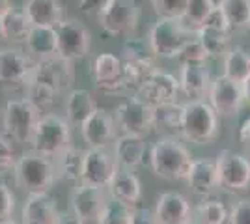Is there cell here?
<instances>
[{
	"label": "cell",
	"mask_w": 250,
	"mask_h": 224,
	"mask_svg": "<svg viewBox=\"0 0 250 224\" xmlns=\"http://www.w3.org/2000/svg\"><path fill=\"white\" fill-rule=\"evenodd\" d=\"M192 155L179 139L159 137L149 149V168L157 178L167 182H183L187 180Z\"/></svg>",
	"instance_id": "1"
},
{
	"label": "cell",
	"mask_w": 250,
	"mask_h": 224,
	"mask_svg": "<svg viewBox=\"0 0 250 224\" xmlns=\"http://www.w3.org/2000/svg\"><path fill=\"white\" fill-rule=\"evenodd\" d=\"M13 174H15L17 187L26 194L49 192L56 182L54 161L47 155L34 151V149H28L22 155H19Z\"/></svg>",
	"instance_id": "2"
},
{
	"label": "cell",
	"mask_w": 250,
	"mask_h": 224,
	"mask_svg": "<svg viewBox=\"0 0 250 224\" xmlns=\"http://www.w3.org/2000/svg\"><path fill=\"white\" fill-rule=\"evenodd\" d=\"M219 137V114L204 99L183 105V137L192 144H211Z\"/></svg>",
	"instance_id": "3"
},
{
	"label": "cell",
	"mask_w": 250,
	"mask_h": 224,
	"mask_svg": "<svg viewBox=\"0 0 250 224\" xmlns=\"http://www.w3.org/2000/svg\"><path fill=\"white\" fill-rule=\"evenodd\" d=\"M67 146H71V125L67 123V120L52 112L42 114L32 133L30 148L54 159Z\"/></svg>",
	"instance_id": "4"
},
{
	"label": "cell",
	"mask_w": 250,
	"mask_h": 224,
	"mask_svg": "<svg viewBox=\"0 0 250 224\" xmlns=\"http://www.w3.org/2000/svg\"><path fill=\"white\" fill-rule=\"evenodd\" d=\"M196 32H190L183 19L177 17H159L151 26L147 43L157 58H176L183 45L192 40Z\"/></svg>",
	"instance_id": "5"
},
{
	"label": "cell",
	"mask_w": 250,
	"mask_h": 224,
	"mask_svg": "<svg viewBox=\"0 0 250 224\" xmlns=\"http://www.w3.org/2000/svg\"><path fill=\"white\" fill-rule=\"evenodd\" d=\"M42 118V112L26 97L8 99L2 112L4 133L17 144H30L32 133Z\"/></svg>",
	"instance_id": "6"
},
{
	"label": "cell",
	"mask_w": 250,
	"mask_h": 224,
	"mask_svg": "<svg viewBox=\"0 0 250 224\" xmlns=\"http://www.w3.org/2000/svg\"><path fill=\"white\" fill-rule=\"evenodd\" d=\"M122 64L131 88H138L144 79L155 71V54L142 38H127L122 47Z\"/></svg>",
	"instance_id": "7"
},
{
	"label": "cell",
	"mask_w": 250,
	"mask_h": 224,
	"mask_svg": "<svg viewBox=\"0 0 250 224\" xmlns=\"http://www.w3.org/2000/svg\"><path fill=\"white\" fill-rule=\"evenodd\" d=\"M140 21V4L136 0H110L97 22L108 36H131Z\"/></svg>",
	"instance_id": "8"
},
{
	"label": "cell",
	"mask_w": 250,
	"mask_h": 224,
	"mask_svg": "<svg viewBox=\"0 0 250 224\" xmlns=\"http://www.w3.org/2000/svg\"><path fill=\"white\" fill-rule=\"evenodd\" d=\"M114 122L116 127L122 129L125 135H136L146 139L153 131V107L138 96H131L116 107Z\"/></svg>",
	"instance_id": "9"
},
{
	"label": "cell",
	"mask_w": 250,
	"mask_h": 224,
	"mask_svg": "<svg viewBox=\"0 0 250 224\" xmlns=\"http://www.w3.org/2000/svg\"><path fill=\"white\" fill-rule=\"evenodd\" d=\"M56 38H58V53L63 60H81L88 56L92 47V34L83 22L75 17H63L56 26Z\"/></svg>",
	"instance_id": "10"
},
{
	"label": "cell",
	"mask_w": 250,
	"mask_h": 224,
	"mask_svg": "<svg viewBox=\"0 0 250 224\" xmlns=\"http://www.w3.org/2000/svg\"><path fill=\"white\" fill-rule=\"evenodd\" d=\"M219 187L226 192H245L250 187V159L231 149H222L217 159Z\"/></svg>",
	"instance_id": "11"
},
{
	"label": "cell",
	"mask_w": 250,
	"mask_h": 224,
	"mask_svg": "<svg viewBox=\"0 0 250 224\" xmlns=\"http://www.w3.org/2000/svg\"><path fill=\"white\" fill-rule=\"evenodd\" d=\"M92 77L95 86L108 96H118L131 90L125 77L122 58L112 53H99L92 62Z\"/></svg>",
	"instance_id": "12"
},
{
	"label": "cell",
	"mask_w": 250,
	"mask_h": 224,
	"mask_svg": "<svg viewBox=\"0 0 250 224\" xmlns=\"http://www.w3.org/2000/svg\"><path fill=\"white\" fill-rule=\"evenodd\" d=\"M36 60L15 45L0 47V84L24 86L28 84Z\"/></svg>",
	"instance_id": "13"
},
{
	"label": "cell",
	"mask_w": 250,
	"mask_h": 224,
	"mask_svg": "<svg viewBox=\"0 0 250 224\" xmlns=\"http://www.w3.org/2000/svg\"><path fill=\"white\" fill-rule=\"evenodd\" d=\"M118 168L120 166L114 159V153H110L108 148H88L84 151V168L81 183L106 189Z\"/></svg>",
	"instance_id": "14"
},
{
	"label": "cell",
	"mask_w": 250,
	"mask_h": 224,
	"mask_svg": "<svg viewBox=\"0 0 250 224\" xmlns=\"http://www.w3.org/2000/svg\"><path fill=\"white\" fill-rule=\"evenodd\" d=\"M73 62L63 60L60 56H52V58H47V60H38L30 77L32 82H40L43 86H49L56 94H62L63 90H67L69 86L73 84Z\"/></svg>",
	"instance_id": "15"
},
{
	"label": "cell",
	"mask_w": 250,
	"mask_h": 224,
	"mask_svg": "<svg viewBox=\"0 0 250 224\" xmlns=\"http://www.w3.org/2000/svg\"><path fill=\"white\" fill-rule=\"evenodd\" d=\"M179 92H181L179 90V81L174 75L155 69L149 77L144 79L142 84L136 88L135 96H138L142 101H146L147 105L155 108L159 105L174 103Z\"/></svg>",
	"instance_id": "16"
},
{
	"label": "cell",
	"mask_w": 250,
	"mask_h": 224,
	"mask_svg": "<svg viewBox=\"0 0 250 224\" xmlns=\"http://www.w3.org/2000/svg\"><path fill=\"white\" fill-rule=\"evenodd\" d=\"M208 103L219 116H235L241 110V107L245 105L243 86L229 81L228 77L220 75L217 79H213V82L209 86Z\"/></svg>",
	"instance_id": "17"
},
{
	"label": "cell",
	"mask_w": 250,
	"mask_h": 224,
	"mask_svg": "<svg viewBox=\"0 0 250 224\" xmlns=\"http://www.w3.org/2000/svg\"><path fill=\"white\" fill-rule=\"evenodd\" d=\"M196 38L204 45V49L208 51L211 58L213 56H220V58L226 56V53L231 49V30H229L228 22L222 17L219 8L213 11L211 17L196 30Z\"/></svg>",
	"instance_id": "18"
},
{
	"label": "cell",
	"mask_w": 250,
	"mask_h": 224,
	"mask_svg": "<svg viewBox=\"0 0 250 224\" xmlns=\"http://www.w3.org/2000/svg\"><path fill=\"white\" fill-rule=\"evenodd\" d=\"M79 129L88 148H108V144L114 142L116 139L114 116L101 107L95 108L94 114Z\"/></svg>",
	"instance_id": "19"
},
{
	"label": "cell",
	"mask_w": 250,
	"mask_h": 224,
	"mask_svg": "<svg viewBox=\"0 0 250 224\" xmlns=\"http://www.w3.org/2000/svg\"><path fill=\"white\" fill-rule=\"evenodd\" d=\"M104 202H106L104 189L92 187V185H84V183H79L73 191H71V196H69L71 211L79 219H83L86 224L97 221V217L103 211Z\"/></svg>",
	"instance_id": "20"
},
{
	"label": "cell",
	"mask_w": 250,
	"mask_h": 224,
	"mask_svg": "<svg viewBox=\"0 0 250 224\" xmlns=\"http://www.w3.org/2000/svg\"><path fill=\"white\" fill-rule=\"evenodd\" d=\"M153 215L159 224H187L194 217V209L187 196L177 191H167L159 194Z\"/></svg>",
	"instance_id": "21"
},
{
	"label": "cell",
	"mask_w": 250,
	"mask_h": 224,
	"mask_svg": "<svg viewBox=\"0 0 250 224\" xmlns=\"http://www.w3.org/2000/svg\"><path fill=\"white\" fill-rule=\"evenodd\" d=\"M58 217V204L49 192L28 194L22 204L21 224H56Z\"/></svg>",
	"instance_id": "22"
},
{
	"label": "cell",
	"mask_w": 250,
	"mask_h": 224,
	"mask_svg": "<svg viewBox=\"0 0 250 224\" xmlns=\"http://www.w3.org/2000/svg\"><path fill=\"white\" fill-rule=\"evenodd\" d=\"M106 189H108L110 198L129 205L133 209H136V205L142 200V183L135 172L127 170V168H118Z\"/></svg>",
	"instance_id": "23"
},
{
	"label": "cell",
	"mask_w": 250,
	"mask_h": 224,
	"mask_svg": "<svg viewBox=\"0 0 250 224\" xmlns=\"http://www.w3.org/2000/svg\"><path fill=\"white\" fill-rule=\"evenodd\" d=\"M188 189L196 196L208 198L213 194L215 189H219V176H217V164L213 159H194L190 164L187 176Z\"/></svg>",
	"instance_id": "24"
},
{
	"label": "cell",
	"mask_w": 250,
	"mask_h": 224,
	"mask_svg": "<svg viewBox=\"0 0 250 224\" xmlns=\"http://www.w3.org/2000/svg\"><path fill=\"white\" fill-rule=\"evenodd\" d=\"M112 153H114V159L120 168L135 170L140 164H144V159H146V142H144L142 137L122 133L120 137L114 139Z\"/></svg>",
	"instance_id": "25"
},
{
	"label": "cell",
	"mask_w": 250,
	"mask_h": 224,
	"mask_svg": "<svg viewBox=\"0 0 250 224\" xmlns=\"http://www.w3.org/2000/svg\"><path fill=\"white\" fill-rule=\"evenodd\" d=\"M153 131L161 137L181 139L183 137V105L177 101L153 108Z\"/></svg>",
	"instance_id": "26"
},
{
	"label": "cell",
	"mask_w": 250,
	"mask_h": 224,
	"mask_svg": "<svg viewBox=\"0 0 250 224\" xmlns=\"http://www.w3.org/2000/svg\"><path fill=\"white\" fill-rule=\"evenodd\" d=\"M63 108H65V120H67V123L73 129L81 127L84 122L94 114V110L97 108V103H95L94 96L88 90L75 88V90L67 92Z\"/></svg>",
	"instance_id": "27"
},
{
	"label": "cell",
	"mask_w": 250,
	"mask_h": 224,
	"mask_svg": "<svg viewBox=\"0 0 250 224\" xmlns=\"http://www.w3.org/2000/svg\"><path fill=\"white\" fill-rule=\"evenodd\" d=\"M26 53L32 58L38 60H47L58 53V38H56V28L54 26H32L28 36H26Z\"/></svg>",
	"instance_id": "28"
},
{
	"label": "cell",
	"mask_w": 250,
	"mask_h": 224,
	"mask_svg": "<svg viewBox=\"0 0 250 224\" xmlns=\"http://www.w3.org/2000/svg\"><path fill=\"white\" fill-rule=\"evenodd\" d=\"M179 90L188 97H200L208 96L209 86L213 82L211 73L206 67V64H192V65H181V75H179Z\"/></svg>",
	"instance_id": "29"
},
{
	"label": "cell",
	"mask_w": 250,
	"mask_h": 224,
	"mask_svg": "<svg viewBox=\"0 0 250 224\" xmlns=\"http://www.w3.org/2000/svg\"><path fill=\"white\" fill-rule=\"evenodd\" d=\"M22 8L32 26H56L63 19L60 0H26Z\"/></svg>",
	"instance_id": "30"
},
{
	"label": "cell",
	"mask_w": 250,
	"mask_h": 224,
	"mask_svg": "<svg viewBox=\"0 0 250 224\" xmlns=\"http://www.w3.org/2000/svg\"><path fill=\"white\" fill-rule=\"evenodd\" d=\"M54 166H56V178L67 183H81L84 168V149L77 146H67L62 153L54 157Z\"/></svg>",
	"instance_id": "31"
},
{
	"label": "cell",
	"mask_w": 250,
	"mask_h": 224,
	"mask_svg": "<svg viewBox=\"0 0 250 224\" xmlns=\"http://www.w3.org/2000/svg\"><path fill=\"white\" fill-rule=\"evenodd\" d=\"M0 28H2V36L6 41L17 45V43L26 41V36L30 32L32 24L26 17L24 8L11 4L10 10L0 17Z\"/></svg>",
	"instance_id": "32"
},
{
	"label": "cell",
	"mask_w": 250,
	"mask_h": 224,
	"mask_svg": "<svg viewBox=\"0 0 250 224\" xmlns=\"http://www.w3.org/2000/svg\"><path fill=\"white\" fill-rule=\"evenodd\" d=\"M217 8L228 22L231 34L250 28V0H219Z\"/></svg>",
	"instance_id": "33"
},
{
	"label": "cell",
	"mask_w": 250,
	"mask_h": 224,
	"mask_svg": "<svg viewBox=\"0 0 250 224\" xmlns=\"http://www.w3.org/2000/svg\"><path fill=\"white\" fill-rule=\"evenodd\" d=\"M224 77L243 84L250 77V51L245 47H231L224 56Z\"/></svg>",
	"instance_id": "34"
},
{
	"label": "cell",
	"mask_w": 250,
	"mask_h": 224,
	"mask_svg": "<svg viewBox=\"0 0 250 224\" xmlns=\"http://www.w3.org/2000/svg\"><path fill=\"white\" fill-rule=\"evenodd\" d=\"M217 10L215 0H187L185 13H183V22L190 32H196L204 22L211 17V13Z\"/></svg>",
	"instance_id": "35"
},
{
	"label": "cell",
	"mask_w": 250,
	"mask_h": 224,
	"mask_svg": "<svg viewBox=\"0 0 250 224\" xmlns=\"http://www.w3.org/2000/svg\"><path fill=\"white\" fill-rule=\"evenodd\" d=\"M229 211L217 198H204L194 207V219L204 224H224L228 223Z\"/></svg>",
	"instance_id": "36"
},
{
	"label": "cell",
	"mask_w": 250,
	"mask_h": 224,
	"mask_svg": "<svg viewBox=\"0 0 250 224\" xmlns=\"http://www.w3.org/2000/svg\"><path fill=\"white\" fill-rule=\"evenodd\" d=\"M133 223V207L118 202L114 198H106L101 215L97 217L95 224H131Z\"/></svg>",
	"instance_id": "37"
},
{
	"label": "cell",
	"mask_w": 250,
	"mask_h": 224,
	"mask_svg": "<svg viewBox=\"0 0 250 224\" xmlns=\"http://www.w3.org/2000/svg\"><path fill=\"white\" fill-rule=\"evenodd\" d=\"M56 92L51 90L49 86H43L40 82H28V84L24 86V97L30 101L32 105H36V107L40 108V112L43 110H47V108H51L54 105V101H56Z\"/></svg>",
	"instance_id": "38"
},
{
	"label": "cell",
	"mask_w": 250,
	"mask_h": 224,
	"mask_svg": "<svg viewBox=\"0 0 250 224\" xmlns=\"http://www.w3.org/2000/svg\"><path fill=\"white\" fill-rule=\"evenodd\" d=\"M209 56L208 51L204 49V45L198 41V38L194 36L192 40H188L183 49L179 51V54L176 56V60L179 62V65H192V64H206Z\"/></svg>",
	"instance_id": "39"
},
{
	"label": "cell",
	"mask_w": 250,
	"mask_h": 224,
	"mask_svg": "<svg viewBox=\"0 0 250 224\" xmlns=\"http://www.w3.org/2000/svg\"><path fill=\"white\" fill-rule=\"evenodd\" d=\"M17 159L19 157H17L13 140L6 133H0V174H8L10 170H13Z\"/></svg>",
	"instance_id": "40"
},
{
	"label": "cell",
	"mask_w": 250,
	"mask_h": 224,
	"mask_svg": "<svg viewBox=\"0 0 250 224\" xmlns=\"http://www.w3.org/2000/svg\"><path fill=\"white\" fill-rule=\"evenodd\" d=\"M157 17H177L181 19L185 13L187 0H149Z\"/></svg>",
	"instance_id": "41"
},
{
	"label": "cell",
	"mask_w": 250,
	"mask_h": 224,
	"mask_svg": "<svg viewBox=\"0 0 250 224\" xmlns=\"http://www.w3.org/2000/svg\"><path fill=\"white\" fill-rule=\"evenodd\" d=\"M15 211V194L6 183L0 182V224L13 219Z\"/></svg>",
	"instance_id": "42"
},
{
	"label": "cell",
	"mask_w": 250,
	"mask_h": 224,
	"mask_svg": "<svg viewBox=\"0 0 250 224\" xmlns=\"http://www.w3.org/2000/svg\"><path fill=\"white\" fill-rule=\"evenodd\" d=\"M228 224H250V198H241L231 205Z\"/></svg>",
	"instance_id": "43"
},
{
	"label": "cell",
	"mask_w": 250,
	"mask_h": 224,
	"mask_svg": "<svg viewBox=\"0 0 250 224\" xmlns=\"http://www.w3.org/2000/svg\"><path fill=\"white\" fill-rule=\"evenodd\" d=\"M110 0H79V8L86 15H99Z\"/></svg>",
	"instance_id": "44"
},
{
	"label": "cell",
	"mask_w": 250,
	"mask_h": 224,
	"mask_svg": "<svg viewBox=\"0 0 250 224\" xmlns=\"http://www.w3.org/2000/svg\"><path fill=\"white\" fill-rule=\"evenodd\" d=\"M131 224H159V221L155 219L151 209L136 207V209H133V223Z\"/></svg>",
	"instance_id": "45"
},
{
	"label": "cell",
	"mask_w": 250,
	"mask_h": 224,
	"mask_svg": "<svg viewBox=\"0 0 250 224\" xmlns=\"http://www.w3.org/2000/svg\"><path fill=\"white\" fill-rule=\"evenodd\" d=\"M239 140L241 144H243V148H245V151H247V155H250V116L241 123Z\"/></svg>",
	"instance_id": "46"
},
{
	"label": "cell",
	"mask_w": 250,
	"mask_h": 224,
	"mask_svg": "<svg viewBox=\"0 0 250 224\" xmlns=\"http://www.w3.org/2000/svg\"><path fill=\"white\" fill-rule=\"evenodd\" d=\"M56 224H86V223H84L83 219H79L73 211H62L60 217H58V221H56Z\"/></svg>",
	"instance_id": "47"
},
{
	"label": "cell",
	"mask_w": 250,
	"mask_h": 224,
	"mask_svg": "<svg viewBox=\"0 0 250 224\" xmlns=\"http://www.w3.org/2000/svg\"><path fill=\"white\" fill-rule=\"evenodd\" d=\"M241 86H243V97H245V103L250 105V77Z\"/></svg>",
	"instance_id": "48"
},
{
	"label": "cell",
	"mask_w": 250,
	"mask_h": 224,
	"mask_svg": "<svg viewBox=\"0 0 250 224\" xmlns=\"http://www.w3.org/2000/svg\"><path fill=\"white\" fill-rule=\"evenodd\" d=\"M11 8V0H0V17Z\"/></svg>",
	"instance_id": "49"
},
{
	"label": "cell",
	"mask_w": 250,
	"mask_h": 224,
	"mask_svg": "<svg viewBox=\"0 0 250 224\" xmlns=\"http://www.w3.org/2000/svg\"><path fill=\"white\" fill-rule=\"evenodd\" d=\"M187 224H204V223H200L198 219H194V217H192V219H190V221H188Z\"/></svg>",
	"instance_id": "50"
},
{
	"label": "cell",
	"mask_w": 250,
	"mask_h": 224,
	"mask_svg": "<svg viewBox=\"0 0 250 224\" xmlns=\"http://www.w3.org/2000/svg\"><path fill=\"white\" fill-rule=\"evenodd\" d=\"M4 224H21V221H15V219H11V221H8V223Z\"/></svg>",
	"instance_id": "51"
},
{
	"label": "cell",
	"mask_w": 250,
	"mask_h": 224,
	"mask_svg": "<svg viewBox=\"0 0 250 224\" xmlns=\"http://www.w3.org/2000/svg\"><path fill=\"white\" fill-rule=\"evenodd\" d=\"M0 41H4V36H2V28H0Z\"/></svg>",
	"instance_id": "52"
},
{
	"label": "cell",
	"mask_w": 250,
	"mask_h": 224,
	"mask_svg": "<svg viewBox=\"0 0 250 224\" xmlns=\"http://www.w3.org/2000/svg\"><path fill=\"white\" fill-rule=\"evenodd\" d=\"M136 2H140V0H136Z\"/></svg>",
	"instance_id": "53"
}]
</instances>
